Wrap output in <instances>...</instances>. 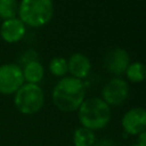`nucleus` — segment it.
Wrapping results in <instances>:
<instances>
[{
	"mask_svg": "<svg viewBox=\"0 0 146 146\" xmlns=\"http://www.w3.org/2000/svg\"><path fill=\"white\" fill-rule=\"evenodd\" d=\"M97 146H114L111 140H102Z\"/></svg>",
	"mask_w": 146,
	"mask_h": 146,
	"instance_id": "17",
	"label": "nucleus"
},
{
	"mask_svg": "<svg viewBox=\"0 0 146 146\" xmlns=\"http://www.w3.org/2000/svg\"><path fill=\"white\" fill-rule=\"evenodd\" d=\"M84 99V84L73 76L63 78L52 90V102L63 112H73L80 107Z\"/></svg>",
	"mask_w": 146,
	"mask_h": 146,
	"instance_id": "1",
	"label": "nucleus"
},
{
	"mask_svg": "<svg viewBox=\"0 0 146 146\" xmlns=\"http://www.w3.org/2000/svg\"><path fill=\"white\" fill-rule=\"evenodd\" d=\"M90 67L91 65H90L89 58L81 52L73 54L67 62V70L72 73L73 78H76L80 80L88 75Z\"/></svg>",
	"mask_w": 146,
	"mask_h": 146,
	"instance_id": "10",
	"label": "nucleus"
},
{
	"mask_svg": "<svg viewBox=\"0 0 146 146\" xmlns=\"http://www.w3.org/2000/svg\"><path fill=\"white\" fill-rule=\"evenodd\" d=\"M123 130L132 136H138L146 128V111L143 107L131 108L122 117Z\"/></svg>",
	"mask_w": 146,
	"mask_h": 146,
	"instance_id": "7",
	"label": "nucleus"
},
{
	"mask_svg": "<svg viewBox=\"0 0 146 146\" xmlns=\"http://www.w3.org/2000/svg\"><path fill=\"white\" fill-rule=\"evenodd\" d=\"M127 76L132 82H140L145 78V66L140 62H136L132 64H129V66L125 70Z\"/></svg>",
	"mask_w": 146,
	"mask_h": 146,
	"instance_id": "13",
	"label": "nucleus"
},
{
	"mask_svg": "<svg viewBox=\"0 0 146 146\" xmlns=\"http://www.w3.org/2000/svg\"><path fill=\"white\" fill-rule=\"evenodd\" d=\"M18 14L21 21L30 26L44 25L54 14L52 0H22Z\"/></svg>",
	"mask_w": 146,
	"mask_h": 146,
	"instance_id": "3",
	"label": "nucleus"
},
{
	"mask_svg": "<svg viewBox=\"0 0 146 146\" xmlns=\"http://www.w3.org/2000/svg\"><path fill=\"white\" fill-rule=\"evenodd\" d=\"M22 72L24 80H26L29 83L36 84V82L41 81L43 76V66L38 60L29 62L25 64V67L22 70Z\"/></svg>",
	"mask_w": 146,
	"mask_h": 146,
	"instance_id": "11",
	"label": "nucleus"
},
{
	"mask_svg": "<svg viewBox=\"0 0 146 146\" xmlns=\"http://www.w3.org/2000/svg\"><path fill=\"white\" fill-rule=\"evenodd\" d=\"M44 96L42 89L34 83L23 84L15 92V105L23 114H34L39 112L43 105Z\"/></svg>",
	"mask_w": 146,
	"mask_h": 146,
	"instance_id": "4",
	"label": "nucleus"
},
{
	"mask_svg": "<svg viewBox=\"0 0 146 146\" xmlns=\"http://www.w3.org/2000/svg\"><path fill=\"white\" fill-rule=\"evenodd\" d=\"M96 141V136L94 131L80 127L73 133V144L74 146H92Z\"/></svg>",
	"mask_w": 146,
	"mask_h": 146,
	"instance_id": "12",
	"label": "nucleus"
},
{
	"mask_svg": "<svg viewBox=\"0 0 146 146\" xmlns=\"http://www.w3.org/2000/svg\"><path fill=\"white\" fill-rule=\"evenodd\" d=\"M105 66L114 74H122L129 66V56L124 49L114 48L105 56Z\"/></svg>",
	"mask_w": 146,
	"mask_h": 146,
	"instance_id": "8",
	"label": "nucleus"
},
{
	"mask_svg": "<svg viewBox=\"0 0 146 146\" xmlns=\"http://www.w3.org/2000/svg\"><path fill=\"white\" fill-rule=\"evenodd\" d=\"M78 110L80 123L91 131L102 129L110 122V106L98 97L83 100Z\"/></svg>",
	"mask_w": 146,
	"mask_h": 146,
	"instance_id": "2",
	"label": "nucleus"
},
{
	"mask_svg": "<svg viewBox=\"0 0 146 146\" xmlns=\"http://www.w3.org/2000/svg\"><path fill=\"white\" fill-rule=\"evenodd\" d=\"M18 11L16 0H0V18H14Z\"/></svg>",
	"mask_w": 146,
	"mask_h": 146,
	"instance_id": "14",
	"label": "nucleus"
},
{
	"mask_svg": "<svg viewBox=\"0 0 146 146\" xmlns=\"http://www.w3.org/2000/svg\"><path fill=\"white\" fill-rule=\"evenodd\" d=\"M24 82L22 68L16 64H3L0 66V92H16Z\"/></svg>",
	"mask_w": 146,
	"mask_h": 146,
	"instance_id": "5",
	"label": "nucleus"
},
{
	"mask_svg": "<svg viewBox=\"0 0 146 146\" xmlns=\"http://www.w3.org/2000/svg\"><path fill=\"white\" fill-rule=\"evenodd\" d=\"M49 70L54 75L62 76L68 71L67 70V60L63 57L52 58L49 63Z\"/></svg>",
	"mask_w": 146,
	"mask_h": 146,
	"instance_id": "15",
	"label": "nucleus"
},
{
	"mask_svg": "<svg viewBox=\"0 0 146 146\" xmlns=\"http://www.w3.org/2000/svg\"><path fill=\"white\" fill-rule=\"evenodd\" d=\"M25 33V25L18 18L5 19L0 27V34L7 42H16L23 38Z\"/></svg>",
	"mask_w": 146,
	"mask_h": 146,
	"instance_id": "9",
	"label": "nucleus"
},
{
	"mask_svg": "<svg viewBox=\"0 0 146 146\" xmlns=\"http://www.w3.org/2000/svg\"><path fill=\"white\" fill-rule=\"evenodd\" d=\"M137 137H138L137 145L138 146H146V133H145V131L141 132V133H139Z\"/></svg>",
	"mask_w": 146,
	"mask_h": 146,
	"instance_id": "16",
	"label": "nucleus"
},
{
	"mask_svg": "<svg viewBox=\"0 0 146 146\" xmlns=\"http://www.w3.org/2000/svg\"><path fill=\"white\" fill-rule=\"evenodd\" d=\"M103 100L110 106H117L124 103L129 95V87L122 79L114 78L110 80L103 88L102 91Z\"/></svg>",
	"mask_w": 146,
	"mask_h": 146,
	"instance_id": "6",
	"label": "nucleus"
},
{
	"mask_svg": "<svg viewBox=\"0 0 146 146\" xmlns=\"http://www.w3.org/2000/svg\"><path fill=\"white\" fill-rule=\"evenodd\" d=\"M133 146H138V145H137V144H136V145H133Z\"/></svg>",
	"mask_w": 146,
	"mask_h": 146,
	"instance_id": "18",
	"label": "nucleus"
}]
</instances>
